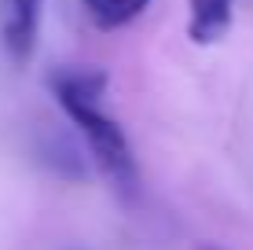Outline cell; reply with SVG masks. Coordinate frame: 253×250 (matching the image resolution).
I'll return each mask as SVG.
<instances>
[{"mask_svg":"<svg viewBox=\"0 0 253 250\" xmlns=\"http://www.w3.org/2000/svg\"><path fill=\"white\" fill-rule=\"evenodd\" d=\"M51 92H55L59 107L66 110V118L77 125V133L88 144V154L95 158L99 173L107 177V184L118 195L132 199L139 188V169H136V154L128 148L121 125L110 114H103L99 96L107 89V74L103 70H59L48 77Z\"/></svg>","mask_w":253,"mask_h":250,"instance_id":"6da1fadb","label":"cell"},{"mask_svg":"<svg viewBox=\"0 0 253 250\" xmlns=\"http://www.w3.org/2000/svg\"><path fill=\"white\" fill-rule=\"evenodd\" d=\"M41 33V0H0V45L11 63H30Z\"/></svg>","mask_w":253,"mask_h":250,"instance_id":"7a4b0ae2","label":"cell"},{"mask_svg":"<svg viewBox=\"0 0 253 250\" xmlns=\"http://www.w3.org/2000/svg\"><path fill=\"white\" fill-rule=\"evenodd\" d=\"M231 11L235 0H191V19L187 33L195 45H216L231 30Z\"/></svg>","mask_w":253,"mask_h":250,"instance_id":"3957f363","label":"cell"},{"mask_svg":"<svg viewBox=\"0 0 253 250\" xmlns=\"http://www.w3.org/2000/svg\"><path fill=\"white\" fill-rule=\"evenodd\" d=\"M95 30H121L147 11L151 0H81Z\"/></svg>","mask_w":253,"mask_h":250,"instance_id":"277c9868","label":"cell"},{"mask_svg":"<svg viewBox=\"0 0 253 250\" xmlns=\"http://www.w3.org/2000/svg\"><path fill=\"white\" fill-rule=\"evenodd\" d=\"M195 250H220V247H213V243H202V247H195Z\"/></svg>","mask_w":253,"mask_h":250,"instance_id":"5b68a950","label":"cell"}]
</instances>
